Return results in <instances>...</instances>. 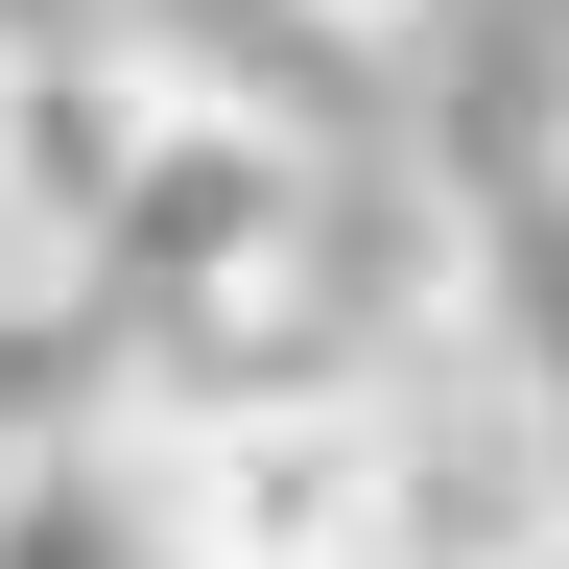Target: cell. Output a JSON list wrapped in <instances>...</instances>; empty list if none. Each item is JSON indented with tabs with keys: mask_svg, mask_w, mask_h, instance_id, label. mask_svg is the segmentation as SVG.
I'll return each mask as SVG.
<instances>
[{
	"mask_svg": "<svg viewBox=\"0 0 569 569\" xmlns=\"http://www.w3.org/2000/svg\"><path fill=\"white\" fill-rule=\"evenodd\" d=\"M142 96H167V48H71V71H0V261L96 284V238H119V167H142Z\"/></svg>",
	"mask_w": 569,
	"mask_h": 569,
	"instance_id": "7a4b0ae2",
	"label": "cell"
},
{
	"mask_svg": "<svg viewBox=\"0 0 569 569\" xmlns=\"http://www.w3.org/2000/svg\"><path fill=\"white\" fill-rule=\"evenodd\" d=\"M546 24H569V0H546Z\"/></svg>",
	"mask_w": 569,
	"mask_h": 569,
	"instance_id": "5b68a950",
	"label": "cell"
},
{
	"mask_svg": "<svg viewBox=\"0 0 569 569\" xmlns=\"http://www.w3.org/2000/svg\"><path fill=\"white\" fill-rule=\"evenodd\" d=\"M332 569H569V427L522 403V356L427 332L356 380V546Z\"/></svg>",
	"mask_w": 569,
	"mask_h": 569,
	"instance_id": "6da1fadb",
	"label": "cell"
},
{
	"mask_svg": "<svg viewBox=\"0 0 569 569\" xmlns=\"http://www.w3.org/2000/svg\"><path fill=\"white\" fill-rule=\"evenodd\" d=\"M48 451H71V284L0 261V498H24Z\"/></svg>",
	"mask_w": 569,
	"mask_h": 569,
	"instance_id": "3957f363",
	"label": "cell"
},
{
	"mask_svg": "<svg viewBox=\"0 0 569 569\" xmlns=\"http://www.w3.org/2000/svg\"><path fill=\"white\" fill-rule=\"evenodd\" d=\"M309 24H332V48H427L451 0H309Z\"/></svg>",
	"mask_w": 569,
	"mask_h": 569,
	"instance_id": "277c9868",
	"label": "cell"
}]
</instances>
